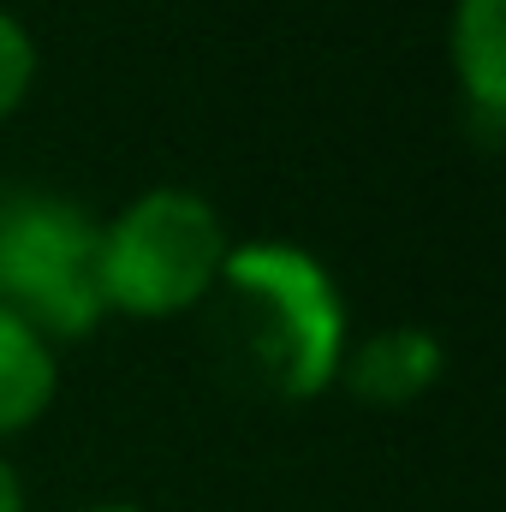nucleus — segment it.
<instances>
[{"instance_id": "obj_6", "label": "nucleus", "mask_w": 506, "mask_h": 512, "mask_svg": "<svg viewBox=\"0 0 506 512\" xmlns=\"http://www.w3.org/2000/svg\"><path fill=\"white\" fill-rule=\"evenodd\" d=\"M54 387H60L54 346L12 310H0V435L30 429L54 405Z\"/></svg>"}, {"instance_id": "obj_4", "label": "nucleus", "mask_w": 506, "mask_h": 512, "mask_svg": "<svg viewBox=\"0 0 506 512\" xmlns=\"http://www.w3.org/2000/svg\"><path fill=\"white\" fill-rule=\"evenodd\" d=\"M334 382L346 387L358 405H376V411L417 405L429 387L441 382V340L429 328H381V334H364L358 346L346 340Z\"/></svg>"}, {"instance_id": "obj_1", "label": "nucleus", "mask_w": 506, "mask_h": 512, "mask_svg": "<svg viewBox=\"0 0 506 512\" xmlns=\"http://www.w3.org/2000/svg\"><path fill=\"white\" fill-rule=\"evenodd\" d=\"M215 334L239 382L280 405H304L340 376L346 304L334 274L286 239L233 245L215 280Z\"/></svg>"}, {"instance_id": "obj_5", "label": "nucleus", "mask_w": 506, "mask_h": 512, "mask_svg": "<svg viewBox=\"0 0 506 512\" xmlns=\"http://www.w3.org/2000/svg\"><path fill=\"white\" fill-rule=\"evenodd\" d=\"M453 72L471 114L501 131L506 114V0H453Z\"/></svg>"}, {"instance_id": "obj_2", "label": "nucleus", "mask_w": 506, "mask_h": 512, "mask_svg": "<svg viewBox=\"0 0 506 512\" xmlns=\"http://www.w3.org/2000/svg\"><path fill=\"white\" fill-rule=\"evenodd\" d=\"M227 251V221L203 191L155 185L102 221V298L137 322L185 316L209 304Z\"/></svg>"}, {"instance_id": "obj_3", "label": "nucleus", "mask_w": 506, "mask_h": 512, "mask_svg": "<svg viewBox=\"0 0 506 512\" xmlns=\"http://www.w3.org/2000/svg\"><path fill=\"white\" fill-rule=\"evenodd\" d=\"M0 310L48 346L102 328V221L54 191H0Z\"/></svg>"}, {"instance_id": "obj_7", "label": "nucleus", "mask_w": 506, "mask_h": 512, "mask_svg": "<svg viewBox=\"0 0 506 512\" xmlns=\"http://www.w3.org/2000/svg\"><path fill=\"white\" fill-rule=\"evenodd\" d=\"M30 84H36V42H30V30L0 6V120L18 114V102L30 96Z\"/></svg>"}, {"instance_id": "obj_9", "label": "nucleus", "mask_w": 506, "mask_h": 512, "mask_svg": "<svg viewBox=\"0 0 506 512\" xmlns=\"http://www.w3.org/2000/svg\"><path fill=\"white\" fill-rule=\"evenodd\" d=\"M84 512H143V507H126V501H108V507H84Z\"/></svg>"}, {"instance_id": "obj_8", "label": "nucleus", "mask_w": 506, "mask_h": 512, "mask_svg": "<svg viewBox=\"0 0 506 512\" xmlns=\"http://www.w3.org/2000/svg\"><path fill=\"white\" fill-rule=\"evenodd\" d=\"M0 512H24V483L6 459H0Z\"/></svg>"}]
</instances>
